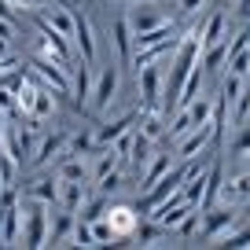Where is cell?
<instances>
[{
	"mask_svg": "<svg viewBox=\"0 0 250 250\" xmlns=\"http://www.w3.org/2000/svg\"><path fill=\"white\" fill-rule=\"evenodd\" d=\"M103 221L110 225V235H114V247H133V232L140 225V206L133 203H107V213Z\"/></svg>",
	"mask_w": 250,
	"mask_h": 250,
	"instance_id": "6da1fadb",
	"label": "cell"
},
{
	"mask_svg": "<svg viewBox=\"0 0 250 250\" xmlns=\"http://www.w3.org/2000/svg\"><path fill=\"white\" fill-rule=\"evenodd\" d=\"M199 225H203V243H210V247H221V239H225L228 232L235 228V210L228 203H213L210 210H203V217H199Z\"/></svg>",
	"mask_w": 250,
	"mask_h": 250,
	"instance_id": "7a4b0ae2",
	"label": "cell"
},
{
	"mask_svg": "<svg viewBox=\"0 0 250 250\" xmlns=\"http://www.w3.org/2000/svg\"><path fill=\"white\" fill-rule=\"evenodd\" d=\"M33 74H37L48 88H55L59 96L70 92V66H66V62H59L55 55L41 52V48H37V55H33Z\"/></svg>",
	"mask_w": 250,
	"mask_h": 250,
	"instance_id": "3957f363",
	"label": "cell"
},
{
	"mask_svg": "<svg viewBox=\"0 0 250 250\" xmlns=\"http://www.w3.org/2000/svg\"><path fill=\"white\" fill-rule=\"evenodd\" d=\"M19 213H22V228H19V239H22V247H44V235H48V206L37 203L33 199V206H19Z\"/></svg>",
	"mask_w": 250,
	"mask_h": 250,
	"instance_id": "277c9868",
	"label": "cell"
},
{
	"mask_svg": "<svg viewBox=\"0 0 250 250\" xmlns=\"http://www.w3.org/2000/svg\"><path fill=\"white\" fill-rule=\"evenodd\" d=\"M118 85H122V74H118V62H103L100 74H96V85H92V110L103 114L110 103L118 100Z\"/></svg>",
	"mask_w": 250,
	"mask_h": 250,
	"instance_id": "5b68a950",
	"label": "cell"
},
{
	"mask_svg": "<svg viewBox=\"0 0 250 250\" xmlns=\"http://www.w3.org/2000/svg\"><path fill=\"white\" fill-rule=\"evenodd\" d=\"M140 74V110H162V66L147 62V66H136Z\"/></svg>",
	"mask_w": 250,
	"mask_h": 250,
	"instance_id": "8992f818",
	"label": "cell"
},
{
	"mask_svg": "<svg viewBox=\"0 0 250 250\" xmlns=\"http://www.w3.org/2000/svg\"><path fill=\"white\" fill-rule=\"evenodd\" d=\"M210 140H213L210 122H206V125H195L191 133H184V136L177 140V158H180V162H188L191 155H199L203 147H210Z\"/></svg>",
	"mask_w": 250,
	"mask_h": 250,
	"instance_id": "52a82bcc",
	"label": "cell"
},
{
	"mask_svg": "<svg viewBox=\"0 0 250 250\" xmlns=\"http://www.w3.org/2000/svg\"><path fill=\"white\" fill-rule=\"evenodd\" d=\"M158 8H162V4H140V0H136V11L129 15L133 33H147V30H155V26L169 22V15H166V11H158Z\"/></svg>",
	"mask_w": 250,
	"mask_h": 250,
	"instance_id": "ba28073f",
	"label": "cell"
},
{
	"mask_svg": "<svg viewBox=\"0 0 250 250\" xmlns=\"http://www.w3.org/2000/svg\"><path fill=\"white\" fill-rule=\"evenodd\" d=\"M66 144H70V133H66V129H55V133H48L44 140L37 144V151H33V166H48L52 158H59L62 151H66Z\"/></svg>",
	"mask_w": 250,
	"mask_h": 250,
	"instance_id": "9c48e42d",
	"label": "cell"
},
{
	"mask_svg": "<svg viewBox=\"0 0 250 250\" xmlns=\"http://www.w3.org/2000/svg\"><path fill=\"white\" fill-rule=\"evenodd\" d=\"M74 15V44L81 48V59L85 62H96V37H92V22H88L85 15H81L78 8H70Z\"/></svg>",
	"mask_w": 250,
	"mask_h": 250,
	"instance_id": "30bf717a",
	"label": "cell"
},
{
	"mask_svg": "<svg viewBox=\"0 0 250 250\" xmlns=\"http://www.w3.org/2000/svg\"><path fill=\"white\" fill-rule=\"evenodd\" d=\"M136 114H140V110H129V114L114 118V122H100V129H96V133H92L96 147H107V144H114L118 136L125 133V129H133V125H136Z\"/></svg>",
	"mask_w": 250,
	"mask_h": 250,
	"instance_id": "8fae6325",
	"label": "cell"
},
{
	"mask_svg": "<svg viewBox=\"0 0 250 250\" xmlns=\"http://www.w3.org/2000/svg\"><path fill=\"white\" fill-rule=\"evenodd\" d=\"M74 221H78V213L62 210L59 217H48V235H44V247H66V243H74Z\"/></svg>",
	"mask_w": 250,
	"mask_h": 250,
	"instance_id": "7c38bea8",
	"label": "cell"
},
{
	"mask_svg": "<svg viewBox=\"0 0 250 250\" xmlns=\"http://www.w3.org/2000/svg\"><path fill=\"white\" fill-rule=\"evenodd\" d=\"M225 62H228V37H221L217 44H210V48L199 52V66H203V74H221V70H225Z\"/></svg>",
	"mask_w": 250,
	"mask_h": 250,
	"instance_id": "4fadbf2b",
	"label": "cell"
},
{
	"mask_svg": "<svg viewBox=\"0 0 250 250\" xmlns=\"http://www.w3.org/2000/svg\"><path fill=\"white\" fill-rule=\"evenodd\" d=\"M26 195L37 199V203H44V206H55V203H59V177L41 173V177L30 184V191H26Z\"/></svg>",
	"mask_w": 250,
	"mask_h": 250,
	"instance_id": "5bb4252c",
	"label": "cell"
},
{
	"mask_svg": "<svg viewBox=\"0 0 250 250\" xmlns=\"http://www.w3.org/2000/svg\"><path fill=\"white\" fill-rule=\"evenodd\" d=\"M169 166H173V158L166 155V151H158V155H151L147 162H144V169H140V191H147V188L155 184V180L162 177V173L169 169Z\"/></svg>",
	"mask_w": 250,
	"mask_h": 250,
	"instance_id": "9a60e30c",
	"label": "cell"
},
{
	"mask_svg": "<svg viewBox=\"0 0 250 250\" xmlns=\"http://www.w3.org/2000/svg\"><path fill=\"white\" fill-rule=\"evenodd\" d=\"M221 203H228V206H235V203H243V199H250V169L247 173H239L235 180H228V184H221Z\"/></svg>",
	"mask_w": 250,
	"mask_h": 250,
	"instance_id": "2e32d148",
	"label": "cell"
},
{
	"mask_svg": "<svg viewBox=\"0 0 250 250\" xmlns=\"http://www.w3.org/2000/svg\"><path fill=\"white\" fill-rule=\"evenodd\" d=\"M110 33H114V44H118V59L129 62L133 59V26H129V19H114V26H110Z\"/></svg>",
	"mask_w": 250,
	"mask_h": 250,
	"instance_id": "e0dca14e",
	"label": "cell"
},
{
	"mask_svg": "<svg viewBox=\"0 0 250 250\" xmlns=\"http://www.w3.org/2000/svg\"><path fill=\"white\" fill-rule=\"evenodd\" d=\"M88 66H92V62H85V59L70 66V70H74V107H78V110L88 103V92H92V81H88Z\"/></svg>",
	"mask_w": 250,
	"mask_h": 250,
	"instance_id": "ac0fdd59",
	"label": "cell"
},
{
	"mask_svg": "<svg viewBox=\"0 0 250 250\" xmlns=\"http://www.w3.org/2000/svg\"><path fill=\"white\" fill-rule=\"evenodd\" d=\"M44 22L52 26V30H59L62 37H74V15H70V8H59V4H52V0H48Z\"/></svg>",
	"mask_w": 250,
	"mask_h": 250,
	"instance_id": "d6986e66",
	"label": "cell"
},
{
	"mask_svg": "<svg viewBox=\"0 0 250 250\" xmlns=\"http://www.w3.org/2000/svg\"><path fill=\"white\" fill-rule=\"evenodd\" d=\"M136 122H140V133L147 136V140H158V136L166 133L162 125H166V114L162 110H140L136 114Z\"/></svg>",
	"mask_w": 250,
	"mask_h": 250,
	"instance_id": "ffe728a7",
	"label": "cell"
},
{
	"mask_svg": "<svg viewBox=\"0 0 250 250\" xmlns=\"http://www.w3.org/2000/svg\"><path fill=\"white\" fill-rule=\"evenodd\" d=\"M232 122L235 125H247L250 122V85H243L239 96L232 100Z\"/></svg>",
	"mask_w": 250,
	"mask_h": 250,
	"instance_id": "44dd1931",
	"label": "cell"
},
{
	"mask_svg": "<svg viewBox=\"0 0 250 250\" xmlns=\"http://www.w3.org/2000/svg\"><path fill=\"white\" fill-rule=\"evenodd\" d=\"M66 162L59 166V180H85V162L78 155H62Z\"/></svg>",
	"mask_w": 250,
	"mask_h": 250,
	"instance_id": "7402d4cb",
	"label": "cell"
},
{
	"mask_svg": "<svg viewBox=\"0 0 250 250\" xmlns=\"http://www.w3.org/2000/svg\"><path fill=\"white\" fill-rule=\"evenodd\" d=\"M188 114H191V125H206L213 114V103L210 100H191L188 103Z\"/></svg>",
	"mask_w": 250,
	"mask_h": 250,
	"instance_id": "603a6c76",
	"label": "cell"
},
{
	"mask_svg": "<svg viewBox=\"0 0 250 250\" xmlns=\"http://www.w3.org/2000/svg\"><path fill=\"white\" fill-rule=\"evenodd\" d=\"M15 173H19V162L8 155V147H0V180H4V188L15 184Z\"/></svg>",
	"mask_w": 250,
	"mask_h": 250,
	"instance_id": "cb8c5ba5",
	"label": "cell"
},
{
	"mask_svg": "<svg viewBox=\"0 0 250 250\" xmlns=\"http://www.w3.org/2000/svg\"><path fill=\"white\" fill-rule=\"evenodd\" d=\"M221 247H228V250H247L250 247V228H243V232H228L225 239H221Z\"/></svg>",
	"mask_w": 250,
	"mask_h": 250,
	"instance_id": "d4e9b609",
	"label": "cell"
},
{
	"mask_svg": "<svg viewBox=\"0 0 250 250\" xmlns=\"http://www.w3.org/2000/svg\"><path fill=\"white\" fill-rule=\"evenodd\" d=\"M88 228H92V239H96V247H103V243H114V235H110V225H107L103 217L88 221Z\"/></svg>",
	"mask_w": 250,
	"mask_h": 250,
	"instance_id": "484cf974",
	"label": "cell"
},
{
	"mask_svg": "<svg viewBox=\"0 0 250 250\" xmlns=\"http://www.w3.org/2000/svg\"><path fill=\"white\" fill-rule=\"evenodd\" d=\"M239 129H243V133L235 136V144H232V155H235V158H243V155L250 151V125H239Z\"/></svg>",
	"mask_w": 250,
	"mask_h": 250,
	"instance_id": "4316f807",
	"label": "cell"
},
{
	"mask_svg": "<svg viewBox=\"0 0 250 250\" xmlns=\"http://www.w3.org/2000/svg\"><path fill=\"white\" fill-rule=\"evenodd\" d=\"M199 8H206V0H180L177 11H180V15H195Z\"/></svg>",
	"mask_w": 250,
	"mask_h": 250,
	"instance_id": "83f0119b",
	"label": "cell"
},
{
	"mask_svg": "<svg viewBox=\"0 0 250 250\" xmlns=\"http://www.w3.org/2000/svg\"><path fill=\"white\" fill-rule=\"evenodd\" d=\"M0 19L15 22V4H11V0H0Z\"/></svg>",
	"mask_w": 250,
	"mask_h": 250,
	"instance_id": "f1b7e54d",
	"label": "cell"
},
{
	"mask_svg": "<svg viewBox=\"0 0 250 250\" xmlns=\"http://www.w3.org/2000/svg\"><path fill=\"white\" fill-rule=\"evenodd\" d=\"M11 4H15V8H26V11H30V8H41V4H48V0H11Z\"/></svg>",
	"mask_w": 250,
	"mask_h": 250,
	"instance_id": "f546056e",
	"label": "cell"
},
{
	"mask_svg": "<svg viewBox=\"0 0 250 250\" xmlns=\"http://www.w3.org/2000/svg\"><path fill=\"white\" fill-rule=\"evenodd\" d=\"M11 33H15V22H8V19H0V37H8V41H11Z\"/></svg>",
	"mask_w": 250,
	"mask_h": 250,
	"instance_id": "4dcf8cb0",
	"label": "cell"
},
{
	"mask_svg": "<svg viewBox=\"0 0 250 250\" xmlns=\"http://www.w3.org/2000/svg\"><path fill=\"white\" fill-rule=\"evenodd\" d=\"M11 66H19V59H15V55H8V59H0V74H8Z\"/></svg>",
	"mask_w": 250,
	"mask_h": 250,
	"instance_id": "1f68e13d",
	"label": "cell"
},
{
	"mask_svg": "<svg viewBox=\"0 0 250 250\" xmlns=\"http://www.w3.org/2000/svg\"><path fill=\"white\" fill-rule=\"evenodd\" d=\"M239 19H247V22H250V0H239Z\"/></svg>",
	"mask_w": 250,
	"mask_h": 250,
	"instance_id": "d6a6232c",
	"label": "cell"
},
{
	"mask_svg": "<svg viewBox=\"0 0 250 250\" xmlns=\"http://www.w3.org/2000/svg\"><path fill=\"white\" fill-rule=\"evenodd\" d=\"M11 55V48H8V37H0V59H8Z\"/></svg>",
	"mask_w": 250,
	"mask_h": 250,
	"instance_id": "836d02e7",
	"label": "cell"
},
{
	"mask_svg": "<svg viewBox=\"0 0 250 250\" xmlns=\"http://www.w3.org/2000/svg\"><path fill=\"white\" fill-rule=\"evenodd\" d=\"M140 4H169V0H140Z\"/></svg>",
	"mask_w": 250,
	"mask_h": 250,
	"instance_id": "e575fe53",
	"label": "cell"
},
{
	"mask_svg": "<svg viewBox=\"0 0 250 250\" xmlns=\"http://www.w3.org/2000/svg\"><path fill=\"white\" fill-rule=\"evenodd\" d=\"M125 4H136V0H125Z\"/></svg>",
	"mask_w": 250,
	"mask_h": 250,
	"instance_id": "d590c367",
	"label": "cell"
},
{
	"mask_svg": "<svg viewBox=\"0 0 250 250\" xmlns=\"http://www.w3.org/2000/svg\"><path fill=\"white\" fill-rule=\"evenodd\" d=\"M0 191H4V180H0Z\"/></svg>",
	"mask_w": 250,
	"mask_h": 250,
	"instance_id": "8d00e7d4",
	"label": "cell"
},
{
	"mask_svg": "<svg viewBox=\"0 0 250 250\" xmlns=\"http://www.w3.org/2000/svg\"><path fill=\"white\" fill-rule=\"evenodd\" d=\"M247 78H250V70H247Z\"/></svg>",
	"mask_w": 250,
	"mask_h": 250,
	"instance_id": "74e56055",
	"label": "cell"
}]
</instances>
